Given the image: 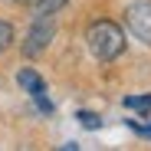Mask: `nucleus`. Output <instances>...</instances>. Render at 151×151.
<instances>
[{
    "label": "nucleus",
    "instance_id": "7ed1b4c3",
    "mask_svg": "<svg viewBox=\"0 0 151 151\" xmlns=\"http://www.w3.org/2000/svg\"><path fill=\"white\" fill-rule=\"evenodd\" d=\"M125 23H128V30L151 46V0H135V4L125 7Z\"/></svg>",
    "mask_w": 151,
    "mask_h": 151
},
{
    "label": "nucleus",
    "instance_id": "9d476101",
    "mask_svg": "<svg viewBox=\"0 0 151 151\" xmlns=\"http://www.w3.org/2000/svg\"><path fill=\"white\" fill-rule=\"evenodd\" d=\"M7 4H17L20 7V4H33V0H7Z\"/></svg>",
    "mask_w": 151,
    "mask_h": 151
},
{
    "label": "nucleus",
    "instance_id": "423d86ee",
    "mask_svg": "<svg viewBox=\"0 0 151 151\" xmlns=\"http://www.w3.org/2000/svg\"><path fill=\"white\" fill-rule=\"evenodd\" d=\"M122 105L132 109V112H151V92H148V95H125Z\"/></svg>",
    "mask_w": 151,
    "mask_h": 151
},
{
    "label": "nucleus",
    "instance_id": "6e6552de",
    "mask_svg": "<svg viewBox=\"0 0 151 151\" xmlns=\"http://www.w3.org/2000/svg\"><path fill=\"white\" fill-rule=\"evenodd\" d=\"M79 122L86 125V128H99V125H102V118H99L95 112H79Z\"/></svg>",
    "mask_w": 151,
    "mask_h": 151
},
{
    "label": "nucleus",
    "instance_id": "39448f33",
    "mask_svg": "<svg viewBox=\"0 0 151 151\" xmlns=\"http://www.w3.org/2000/svg\"><path fill=\"white\" fill-rule=\"evenodd\" d=\"M69 0H33V17H56Z\"/></svg>",
    "mask_w": 151,
    "mask_h": 151
},
{
    "label": "nucleus",
    "instance_id": "f257e3e1",
    "mask_svg": "<svg viewBox=\"0 0 151 151\" xmlns=\"http://www.w3.org/2000/svg\"><path fill=\"white\" fill-rule=\"evenodd\" d=\"M86 43H89V53L99 63H112L125 53V30L112 20H95L86 30Z\"/></svg>",
    "mask_w": 151,
    "mask_h": 151
},
{
    "label": "nucleus",
    "instance_id": "20e7f679",
    "mask_svg": "<svg viewBox=\"0 0 151 151\" xmlns=\"http://www.w3.org/2000/svg\"><path fill=\"white\" fill-rule=\"evenodd\" d=\"M17 82H20L23 92H30V95H43L46 92V82H43V76L36 69H20L17 72Z\"/></svg>",
    "mask_w": 151,
    "mask_h": 151
},
{
    "label": "nucleus",
    "instance_id": "f03ea898",
    "mask_svg": "<svg viewBox=\"0 0 151 151\" xmlns=\"http://www.w3.org/2000/svg\"><path fill=\"white\" fill-rule=\"evenodd\" d=\"M53 36H56V20H53V17H33L27 36H23V43H20L23 56H30V59H33V56L46 53V46L53 43Z\"/></svg>",
    "mask_w": 151,
    "mask_h": 151
},
{
    "label": "nucleus",
    "instance_id": "0eeeda50",
    "mask_svg": "<svg viewBox=\"0 0 151 151\" xmlns=\"http://www.w3.org/2000/svg\"><path fill=\"white\" fill-rule=\"evenodd\" d=\"M10 46H13V27L7 20H0V56H4Z\"/></svg>",
    "mask_w": 151,
    "mask_h": 151
},
{
    "label": "nucleus",
    "instance_id": "1a4fd4ad",
    "mask_svg": "<svg viewBox=\"0 0 151 151\" xmlns=\"http://www.w3.org/2000/svg\"><path fill=\"white\" fill-rule=\"evenodd\" d=\"M135 132H141V135H148V138H151V125H135Z\"/></svg>",
    "mask_w": 151,
    "mask_h": 151
}]
</instances>
